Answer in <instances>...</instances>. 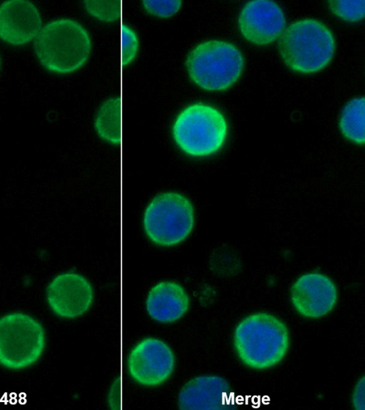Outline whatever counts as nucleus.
<instances>
[{
	"instance_id": "nucleus-5",
	"label": "nucleus",
	"mask_w": 365,
	"mask_h": 410,
	"mask_svg": "<svg viewBox=\"0 0 365 410\" xmlns=\"http://www.w3.org/2000/svg\"><path fill=\"white\" fill-rule=\"evenodd\" d=\"M185 66L191 82L208 92L230 89L244 71L245 58L234 43L218 39L202 41L187 53Z\"/></svg>"
},
{
	"instance_id": "nucleus-16",
	"label": "nucleus",
	"mask_w": 365,
	"mask_h": 410,
	"mask_svg": "<svg viewBox=\"0 0 365 410\" xmlns=\"http://www.w3.org/2000/svg\"><path fill=\"white\" fill-rule=\"evenodd\" d=\"M364 110V96H356L344 106L339 118L341 134L347 140L358 145H362L365 142Z\"/></svg>"
},
{
	"instance_id": "nucleus-4",
	"label": "nucleus",
	"mask_w": 365,
	"mask_h": 410,
	"mask_svg": "<svg viewBox=\"0 0 365 410\" xmlns=\"http://www.w3.org/2000/svg\"><path fill=\"white\" fill-rule=\"evenodd\" d=\"M171 137L177 148L193 158L212 156L224 147L229 125L225 115L215 106L195 102L182 108L171 125Z\"/></svg>"
},
{
	"instance_id": "nucleus-22",
	"label": "nucleus",
	"mask_w": 365,
	"mask_h": 410,
	"mask_svg": "<svg viewBox=\"0 0 365 410\" xmlns=\"http://www.w3.org/2000/svg\"><path fill=\"white\" fill-rule=\"evenodd\" d=\"M351 403L356 410H364V377L356 382L351 394Z\"/></svg>"
},
{
	"instance_id": "nucleus-14",
	"label": "nucleus",
	"mask_w": 365,
	"mask_h": 410,
	"mask_svg": "<svg viewBox=\"0 0 365 410\" xmlns=\"http://www.w3.org/2000/svg\"><path fill=\"white\" fill-rule=\"evenodd\" d=\"M144 307L148 316L161 324L181 320L189 312L190 298L185 288L173 280H161L148 291Z\"/></svg>"
},
{
	"instance_id": "nucleus-23",
	"label": "nucleus",
	"mask_w": 365,
	"mask_h": 410,
	"mask_svg": "<svg viewBox=\"0 0 365 410\" xmlns=\"http://www.w3.org/2000/svg\"><path fill=\"white\" fill-rule=\"evenodd\" d=\"M1 57H0V69H1Z\"/></svg>"
},
{
	"instance_id": "nucleus-12",
	"label": "nucleus",
	"mask_w": 365,
	"mask_h": 410,
	"mask_svg": "<svg viewBox=\"0 0 365 410\" xmlns=\"http://www.w3.org/2000/svg\"><path fill=\"white\" fill-rule=\"evenodd\" d=\"M36 5L26 0H9L0 4V40L14 47L34 41L43 28Z\"/></svg>"
},
{
	"instance_id": "nucleus-15",
	"label": "nucleus",
	"mask_w": 365,
	"mask_h": 410,
	"mask_svg": "<svg viewBox=\"0 0 365 410\" xmlns=\"http://www.w3.org/2000/svg\"><path fill=\"white\" fill-rule=\"evenodd\" d=\"M118 97L113 95L98 107L93 118V128L98 137L103 142L115 146L118 143L119 127L122 122V105Z\"/></svg>"
},
{
	"instance_id": "nucleus-1",
	"label": "nucleus",
	"mask_w": 365,
	"mask_h": 410,
	"mask_svg": "<svg viewBox=\"0 0 365 410\" xmlns=\"http://www.w3.org/2000/svg\"><path fill=\"white\" fill-rule=\"evenodd\" d=\"M232 343L240 360L247 367L264 370L280 363L290 344L287 326L267 312H255L235 326Z\"/></svg>"
},
{
	"instance_id": "nucleus-13",
	"label": "nucleus",
	"mask_w": 365,
	"mask_h": 410,
	"mask_svg": "<svg viewBox=\"0 0 365 410\" xmlns=\"http://www.w3.org/2000/svg\"><path fill=\"white\" fill-rule=\"evenodd\" d=\"M231 385L222 376L204 374L187 380L177 394V405L182 410H227L224 396L230 394Z\"/></svg>"
},
{
	"instance_id": "nucleus-2",
	"label": "nucleus",
	"mask_w": 365,
	"mask_h": 410,
	"mask_svg": "<svg viewBox=\"0 0 365 410\" xmlns=\"http://www.w3.org/2000/svg\"><path fill=\"white\" fill-rule=\"evenodd\" d=\"M92 39L79 21L67 17L44 25L34 41V53L40 65L50 73L69 75L81 70L92 53Z\"/></svg>"
},
{
	"instance_id": "nucleus-3",
	"label": "nucleus",
	"mask_w": 365,
	"mask_h": 410,
	"mask_svg": "<svg viewBox=\"0 0 365 410\" xmlns=\"http://www.w3.org/2000/svg\"><path fill=\"white\" fill-rule=\"evenodd\" d=\"M336 51L331 30L313 18L295 20L285 27L278 39V52L283 63L301 74H313L327 68Z\"/></svg>"
},
{
	"instance_id": "nucleus-18",
	"label": "nucleus",
	"mask_w": 365,
	"mask_h": 410,
	"mask_svg": "<svg viewBox=\"0 0 365 410\" xmlns=\"http://www.w3.org/2000/svg\"><path fill=\"white\" fill-rule=\"evenodd\" d=\"M83 4L91 17L103 23H114L122 16V6L118 1H86Z\"/></svg>"
},
{
	"instance_id": "nucleus-11",
	"label": "nucleus",
	"mask_w": 365,
	"mask_h": 410,
	"mask_svg": "<svg viewBox=\"0 0 365 410\" xmlns=\"http://www.w3.org/2000/svg\"><path fill=\"white\" fill-rule=\"evenodd\" d=\"M237 26L247 41L257 46H266L279 39L286 27V17L276 2L253 0L241 8Z\"/></svg>"
},
{
	"instance_id": "nucleus-7",
	"label": "nucleus",
	"mask_w": 365,
	"mask_h": 410,
	"mask_svg": "<svg viewBox=\"0 0 365 410\" xmlns=\"http://www.w3.org/2000/svg\"><path fill=\"white\" fill-rule=\"evenodd\" d=\"M43 324L24 312L0 316V366L11 371L26 369L36 364L46 348Z\"/></svg>"
},
{
	"instance_id": "nucleus-10",
	"label": "nucleus",
	"mask_w": 365,
	"mask_h": 410,
	"mask_svg": "<svg viewBox=\"0 0 365 410\" xmlns=\"http://www.w3.org/2000/svg\"><path fill=\"white\" fill-rule=\"evenodd\" d=\"M291 303L296 312L307 319H319L329 314L339 298L334 282L319 272H309L297 277L289 291Z\"/></svg>"
},
{
	"instance_id": "nucleus-17",
	"label": "nucleus",
	"mask_w": 365,
	"mask_h": 410,
	"mask_svg": "<svg viewBox=\"0 0 365 410\" xmlns=\"http://www.w3.org/2000/svg\"><path fill=\"white\" fill-rule=\"evenodd\" d=\"M120 68L130 66L137 58L140 51V39L130 25L122 24L120 29Z\"/></svg>"
},
{
	"instance_id": "nucleus-9",
	"label": "nucleus",
	"mask_w": 365,
	"mask_h": 410,
	"mask_svg": "<svg viewBox=\"0 0 365 410\" xmlns=\"http://www.w3.org/2000/svg\"><path fill=\"white\" fill-rule=\"evenodd\" d=\"M45 299L56 317L67 320L80 318L93 307L95 291L90 280L76 271L54 276L45 289Z\"/></svg>"
},
{
	"instance_id": "nucleus-8",
	"label": "nucleus",
	"mask_w": 365,
	"mask_h": 410,
	"mask_svg": "<svg viewBox=\"0 0 365 410\" xmlns=\"http://www.w3.org/2000/svg\"><path fill=\"white\" fill-rule=\"evenodd\" d=\"M176 354L170 344L155 337H146L130 348L126 356V371L131 380L144 388L163 386L173 376Z\"/></svg>"
},
{
	"instance_id": "nucleus-20",
	"label": "nucleus",
	"mask_w": 365,
	"mask_h": 410,
	"mask_svg": "<svg viewBox=\"0 0 365 410\" xmlns=\"http://www.w3.org/2000/svg\"><path fill=\"white\" fill-rule=\"evenodd\" d=\"M143 10L148 14L160 19H168L178 14L182 6V1H143L141 3Z\"/></svg>"
},
{
	"instance_id": "nucleus-6",
	"label": "nucleus",
	"mask_w": 365,
	"mask_h": 410,
	"mask_svg": "<svg viewBox=\"0 0 365 410\" xmlns=\"http://www.w3.org/2000/svg\"><path fill=\"white\" fill-rule=\"evenodd\" d=\"M195 225L192 203L176 191L156 195L143 212L142 225L145 236L161 247H173L185 242L192 234Z\"/></svg>"
},
{
	"instance_id": "nucleus-21",
	"label": "nucleus",
	"mask_w": 365,
	"mask_h": 410,
	"mask_svg": "<svg viewBox=\"0 0 365 410\" xmlns=\"http://www.w3.org/2000/svg\"><path fill=\"white\" fill-rule=\"evenodd\" d=\"M118 383V379H113L107 391V405L109 409L113 410H117L119 406V401H122V386L119 388Z\"/></svg>"
},
{
	"instance_id": "nucleus-19",
	"label": "nucleus",
	"mask_w": 365,
	"mask_h": 410,
	"mask_svg": "<svg viewBox=\"0 0 365 410\" xmlns=\"http://www.w3.org/2000/svg\"><path fill=\"white\" fill-rule=\"evenodd\" d=\"M329 8L331 13L346 22L355 23L364 19L365 14V1H331Z\"/></svg>"
}]
</instances>
